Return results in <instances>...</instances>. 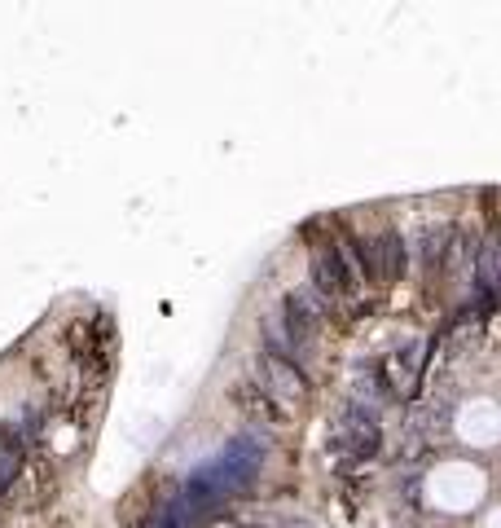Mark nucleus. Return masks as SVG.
Instances as JSON below:
<instances>
[{
  "instance_id": "1",
  "label": "nucleus",
  "mask_w": 501,
  "mask_h": 528,
  "mask_svg": "<svg viewBox=\"0 0 501 528\" xmlns=\"http://www.w3.org/2000/svg\"><path fill=\"white\" fill-rule=\"evenodd\" d=\"M431 493H436V502L453 506V511H462V506L480 502L484 476L475 467H444V471H436V480H431Z\"/></svg>"
},
{
  "instance_id": "2",
  "label": "nucleus",
  "mask_w": 501,
  "mask_h": 528,
  "mask_svg": "<svg viewBox=\"0 0 501 528\" xmlns=\"http://www.w3.org/2000/svg\"><path fill=\"white\" fill-rule=\"evenodd\" d=\"M462 436L475 440V445H493V440L501 436V410L488 401H475L462 410Z\"/></svg>"
},
{
  "instance_id": "3",
  "label": "nucleus",
  "mask_w": 501,
  "mask_h": 528,
  "mask_svg": "<svg viewBox=\"0 0 501 528\" xmlns=\"http://www.w3.org/2000/svg\"><path fill=\"white\" fill-rule=\"evenodd\" d=\"M264 374H269V383H273V392L277 396H299L304 392V379H299V374L286 366L282 357H264V366H260Z\"/></svg>"
},
{
  "instance_id": "4",
  "label": "nucleus",
  "mask_w": 501,
  "mask_h": 528,
  "mask_svg": "<svg viewBox=\"0 0 501 528\" xmlns=\"http://www.w3.org/2000/svg\"><path fill=\"white\" fill-rule=\"evenodd\" d=\"M493 528H501V515H497V520H493Z\"/></svg>"
}]
</instances>
